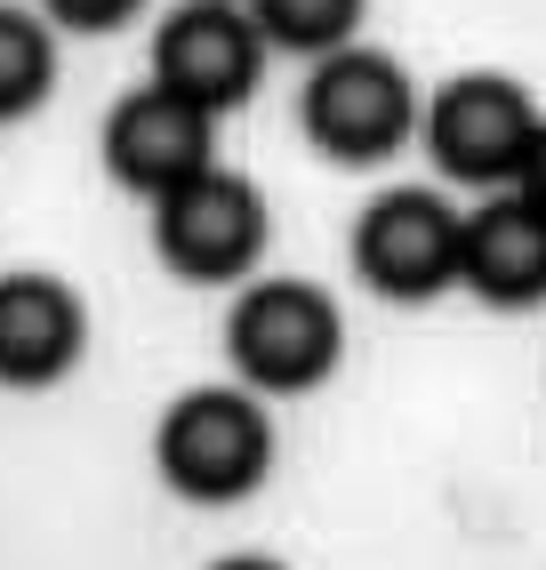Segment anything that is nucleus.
I'll return each mask as SVG.
<instances>
[{
    "label": "nucleus",
    "instance_id": "nucleus-1",
    "mask_svg": "<svg viewBox=\"0 0 546 570\" xmlns=\"http://www.w3.org/2000/svg\"><path fill=\"white\" fill-rule=\"evenodd\" d=\"M153 466L193 507H233L273 474V417L242 386H193L153 426Z\"/></svg>",
    "mask_w": 546,
    "mask_h": 570
},
{
    "label": "nucleus",
    "instance_id": "nucleus-2",
    "mask_svg": "<svg viewBox=\"0 0 546 570\" xmlns=\"http://www.w3.org/2000/svg\"><path fill=\"white\" fill-rule=\"evenodd\" d=\"M546 112L530 105L523 81L506 72H458L450 89H435V105L418 112V137L435 169L450 185H482V194H506L530 161V137H538Z\"/></svg>",
    "mask_w": 546,
    "mask_h": 570
},
{
    "label": "nucleus",
    "instance_id": "nucleus-3",
    "mask_svg": "<svg viewBox=\"0 0 546 570\" xmlns=\"http://www.w3.org/2000/svg\"><path fill=\"white\" fill-rule=\"evenodd\" d=\"M298 121L330 161L362 169V161H386L402 137H418V89L386 49H338L314 65V81L298 97Z\"/></svg>",
    "mask_w": 546,
    "mask_h": 570
},
{
    "label": "nucleus",
    "instance_id": "nucleus-4",
    "mask_svg": "<svg viewBox=\"0 0 546 570\" xmlns=\"http://www.w3.org/2000/svg\"><path fill=\"white\" fill-rule=\"evenodd\" d=\"M225 354L257 394H305L338 370L345 322L305 282H257V289H242V306L225 322Z\"/></svg>",
    "mask_w": 546,
    "mask_h": 570
},
{
    "label": "nucleus",
    "instance_id": "nucleus-5",
    "mask_svg": "<svg viewBox=\"0 0 546 570\" xmlns=\"http://www.w3.org/2000/svg\"><path fill=\"white\" fill-rule=\"evenodd\" d=\"M458 234H466V217L442 194L394 185L354 217V274L394 306H426V297H442L458 282Z\"/></svg>",
    "mask_w": 546,
    "mask_h": 570
},
{
    "label": "nucleus",
    "instance_id": "nucleus-6",
    "mask_svg": "<svg viewBox=\"0 0 546 570\" xmlns=\"http://www.w3.org/2000/svg\"><path fill=\"white\" fill-rule=\"evenodd\" d=\"M153 249L185 282H242L265 249V194L233 169H202L153 202Z\"/></svg>",
    "mask_w": 546,
    "mask_h": 570
},
{
    "label": "nucleus",
    "instance_id": "nucleus-7",
    "mask_svg": "<svg viewBox=\"0 0 546 570\" xmlns=\"http://www.w3.org/2000/svg\"><path fill=\"white\" fill-rule=\"evenodd\" d=\"M257 72H265V32L233 0H193V9L162 17V32H153V89H169L202 112L250 105Z\"/></svg>",
    "mask_w": 546,
    "mask_h": 570
},
{
    "label": "nucleus",
    "instance_id": "nucleus-8",
    "mask_svg": "<svg viewBox=\"0 0 546 570\" xmlns=\"http://www.w3.org/2000/svg\"><path fill=\"white\" fill-rule=\"evenodd\" d=\"M105 169L145 202L177 194V185H193L202 169H217V112L145 81L137 97L113 105V121H105Z\"/></svg>",
    "mask_w": 546,
    "mask_h": 570
},
{
    "label": "nucleus",
    "instance_id": "nucleus-9",
    "mask_svg": "<svg viewBox=\"0 0 546 570\" xmlns=\"http://www.w3.org/2000/svg\"><path fill=\"white\" fill-rule=\"evenodd\" d=\"M458 282L498 314H530L546 306V209L523 202L515 185L490 194L458 234Z\"/></svg>",
    "mask_w": 546,
    "mask_h": 570
},
{
    "label": "nucleus",
    "instance_id": "nucleus-10",
    "mask_svg": "<svg viewBox=\"0 0 546 570\" xmlns=\"http://www.w3.org/2000/svg\"><path fill=\"white\" fill-rule=\"evenodd\" d=\"M89 346V314L57 274H0V386H57Z\"/></svg>",
    "mask_w": 546,
    "mask_h": 570
},
{
    "label": "nucleus",
    "instance_id": "nucleus-11",
    "mask_svg": "<svg viewBox=\"0 0 546 570\" xmlns=\"http://www.w3.org/2000/svg\"><path fill=\"white\" fill-rule=\"evenodd\" d=\"M49 81H57L49 17H32V9H0V121H25V112L49 97Z\"/></svg>",
    "mask_w": 546,
    "mask_h": 570
},
{
    "label": "nucleus",
    "instance_id": "nucleus-12",
    "mask_svg": "<svg viewBox=\"0 0 546 570\" xmlns=\"http://www.w3.org/2000/svg\"><path fill=\"white\" fill-rule=\"evenodd\" d=\"M250 17H257V32H265V49L338 57V49H354L362 0H250Z\"/></svg>",
    "mask_w": 546,
    "mask_h": 570
},
{
    "label": "nucleus",
    "instance_id": "nucleus-13",
    "mask_svg": "<svg viewBox=\"0 0 546 570\" xmlns=\"http://www.w3.org/2000/svg\"><path fill=\"white\" fill-rule=\"evenodd\" d=\"M145 9V0H41V17L65 24V32H113V24H129Z\"/></svg>",
    "mask_w": 546,
    "mask_h": 570
},
{
    "label": "nucleus",
    "instance_id": "nucleus-14",
    "mask_svg": "<svg viewBox=\"0 0 546 570\" xmlns=\"http://www.w3.org/2000/svg\"><path fill=\"white\" fill-rule=\"evenodd\" d=\"M515 194L546 209V121H538V137H530V161H523V177H515Z\"/></svg>",
    "mask_w": 546,
    "mask_h": 570
},
{
    "label": "nucleus",
    "instance_id": "nucleus-15",
    "mask_svg": "<svg viewBox=\"0 0 546 570\" xmlns=\"http://www.w3.org/2000/svg\"><path fill=\"white\" fill-rule=\"evenodd\" d=\"M209 570H282L273 554H225V562H209Z\"/></svg>",
    "mask_w": 546,
    "mask_h": 570
}]
</instances>
